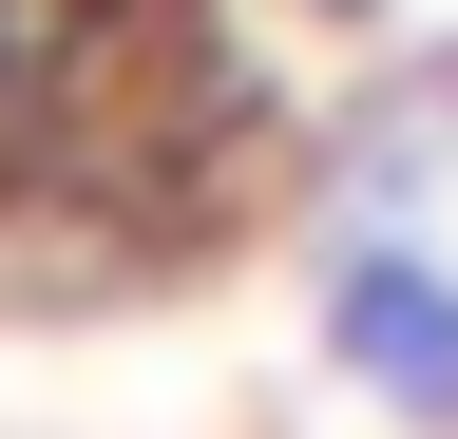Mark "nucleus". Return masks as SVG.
I'll list each match as a JSON object with an SVG mask.
<instances>
[{
    "mask_svg": "<svg viewBox=\"0 0 458 439\" xmlns=\"http://www.w3.org/2000/svg\"><path fill=\"white\" fill-rule=\"evenodd\" d=\"M325 382L382 401L401 439H458V249L439 230H401V210L325 230Z\"/></svg>",
    "mask_w": 458,
    "mask_h": 439,
    "instance_id": "1",
    "label": "nucleus"
},
{
    "mask_svg": "<svg viewBox=\"0 0 458 439\" xmlns=\"http://www.w3.org/2000/svg\"><path fill=\"white\" fill-rule=\"evenodd\" d=\"M286 20H325V38H382V20H401V0H286Z\"/></svg>",
    "mask_w": 458,
    "mask_h": 439,
    "instance_id": "3",
    "label": "nucleus"
},
{
    "mask_svg": "<svg viewBox=\"0 0 458 439\" xmlns=\"http://www.w3.org/2000/svg\"><path fill=\"white\" fill-rule=\"evenodd\" d=\"M439 153H458V58H401L363 115L325 134V210H401V191H439Z\"/></svg>",
    "mask_w": 458,
    "mask_h": 439,
    "instance_id": "2",
    "label": "nucleus"
}]
</instances>
